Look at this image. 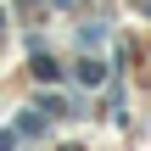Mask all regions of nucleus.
Listing matches in <instances>:
<instances>
[{
  "instance_id": "1",
  "label": "nucleus",
  "mask_w": 151,
  "mask_h": 151,
  "mask_svg": "<svg viewBox=\"0 0 151 151\" xmlns=\"http://www.w3.org/2000/svg\"><path fill=\"white\" fill-rule=\"evenodd\" d=\"M78 78L84 84H101V62H78Z\"/></svg>"
},
{
  "instance_id": "2",
  "label": "nucleus",
  "mask_w": 151,
  "mask_h": 151,
  "mask_svg": "<svg viewBox=\"0 0 151 151\" xmlns=\"http://www.w3.org/2000/svg\"><path fill=\"white\" fill-rule=\"evenodd\" d=\"M62 151H78V146H62Z\"/></svg>"
}]
</instances>
